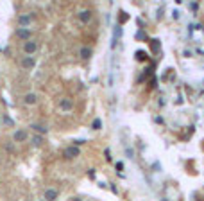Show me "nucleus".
<instances>
[{"label": "nucleus", "mask_w": 204, "mask_h": 201, "mask_svg": "<svg viewBox=\"0 0 204 201\" xmlns=\"http://www.w3.org/2000/svg\"><path fill=\"white\" fill-rule=\"evenodd\" d=\"M16 36H18L20 40H23V41H25V40H29V38L32 36V32H30V29H29V27H20V29L16 31Z\"/></svg>", "instance_id": "nucleus-8"}, {"label": "nucleus", "mask_w": 204, "mask_h": 201, "mask_svg": "<svg viewBox=\"0 0 204 201\" xmlns=\"http://www.w3.org/2000/svg\"><path fill=\"white\" fill-rule=\"evenodd\" d=\"M43 196H45V200H48V201H54V200H57V196H59V192H57L56 189H47Z\"/></svg>", "instance_id": "nucleus-11"}, {"label": "nucleus", "mask_w": 204, "mask_h": 201, "mask_svg": "<svg viewBox=\"0 0 204 201\" xmlns=\"http://www.w3.org/2000/svg\"><path fill=\"white\" fill-rule=\"evenodd\" d=\"M20 67H22L23 70H32V68L36 67V58H34V54L23 56V58L20 59Z\"/></svg>", "instance_id": "nucleus-1"}, {"label": "nucleus", "mask_w": 204, "mask_h": 201, "mask_svg": "<svg viewBox=\"0 0 204 201\" xmlns=\"http://www.w3.org/2000/svg\"><path fill=\"white\" fill-rule=\"evenodd\" d=\"M2 122H4L5 126H13V124H14V122H13V119H11V117H7V115L2 119Z\"/></svg>", "instance_id": "nucleus-19"}, {"label": "nucleus", "mask_w": 204, "mask_h": 201, "mask_svg": "<svg viewBox=\"0 0 204 201\" xmlns=\"http://www.w3.org/2000/svg\"><path fill=\"white\" fill-rule=\"evenodd\" d=\"M30 144H32V146H36V147H39V146L43 144V135H39V133H34V135L30 137Z\"/></svg>", "instance_id": "nucleus-12"}, {"label": "nucleus", "mask_w": 204, "mask_h": 201, "mask_svg": "<svg viewBox=\"0 0 204 201\" xmlns=\"http://www.w3.org/2000/svg\"><path fill=\"white\" fill-rule=\"evenodd\" d=\"M104 156H106V160H108V162H111V156H109V149H106V151H104Z\"/></svg>", "instance_id": "nucleus-23"}, {"label": "nucleus", "mask_w": 204, "mask_h": 201, "mask_svg": "<svg viewBox=\"0 0 204 201\" xmlns=\"http://www.w3.org/2000/svg\"><path fill=\"white\" fill-rule=\"evenodd\" d=\"M32 14H20L18 16V25L20 27H29L30 23H32Z\"/></svg>", "instance_id": "nucleus-5"}, {"label": "nucleus", "mask_w": 204, "mask_h": 201, "mask_svg": "<svg viewBox=\"0 0 204 201\" xmlns=\"http://www.w3.org/2000/svg\"><path fill=\"white\" fill-rule=\"evenodd\" d=\"M88 176L93 180V178H95V169H90V171H88Z\"/></svg>", "instance_id": "nucleus-24"}, {"label": "nucleus", "mask_w": 204, "mask_h": 201, "mask_svg": "<svg viewBox=\"0 0 204 201\" xmlns=\"http://www.w3.org/2000/svg\"><path fill=\"white\" fill-rule=\"evenodd\" d=\"M115 167H116V171L120 173V171L124 169V164H122V162H116V165H115Z\"/></svg>", "instance_id": "nucleus-22"}, {"label": "nucleus", "mask_w": 204, "mask_h": 201, "mask_svg": "<svg viewBox=\"0 0 204 201\" xmlns=\"http://www.w3.org/2000/svg\"><path fill=\"white\" fill-rule=\"evenodd\" d=\"M192 9H194V11H197V9H199V4H195V2H194V4H192Z\"/></svg>", "instance_id": "nucleus-25"}, {"label": "nucleus", "mask_w": 204, "mask_h": 201, "mask_svg": "<svg viewBox=\"0 0 204 201\" xmlns=\"http://www.w3.org/2000/svg\"><path fill=\"white\" fill-rule=\"evenodd\" d=\"M120 36H122V27L116 25V27H115V36H113V41H111V47H116V41H118Z\"/></svg>", "instance_id": "nucleus-14"}, {"label": "nucleus", "mask_w": 204, "mask_h": 201, "mask_svg": "<svg viewBox=\"0 0 204 201\" xmlns=\"http://www.w3.org/2000/svg\"><path fill=\"white\" fill-rule=\"evenodd\" d=\"M30 129H32L34 133H39V135H47V133H48V128L43 126V124H30Z\"/></svg>", "instance_id": "nucleus-9"}, {"label": "nucleus", "mask_w": 204, "mask_h": 201, "mask_svg": "<svg viewBox=\"0 0 204 201\" xmlns=\"http://www.w3.org/2000/svg\"><path fill=\"white\" fill-rule=\"evenodd\" d=\"M36 102H38V95H36L34 92L25 93V97H23V104H25V106H34Z\"/></svg>", "instance_id": "nucleus-6"}, {"label": "nucleus", "mask_w": 204, "mask_h": 201, "mask_svg": "<svg viewBox=\"0 0 204 201\" xmlns=\"http://www.w3.org/2000/svg\"><path fill=\"white\" fill-rule=\"evenodd\" d=\"M125 155H127V158H134V151H133L131 147H127V149H125Z\"/></svg>", "instance_id": "nucleus-21"}, {"label": "nucleus", "mask_w": 204, "mask_h": 201, "mask_svg": "<svg viewBox=\"0 0 204 201\" xmlns=\"http://www.w3.org/2000/svg\"><path fill=\"white\" fill-rule=\"evenodd\" d=\"M36 50H38V41H34L32 38L25 40V43H23V52H25V54H34Z\"/></svg>", "instance_id": "nucleus-3"}, {"label": "nucleus", "mask_w": 204, "mask_h": 201, "mask_svg": "<svg viewBox=\"0 0 204 201\" xmlns=\"http://www.w3.org/2000/svg\"><path fill=\"white\" fill-rule=\"evenodd\" d=\"M0 122H2V120H0Z\"/></svg>", "instance_id": "nucleus-27"}, {"label": "nucleus", "mask_w": 204, "mask_h": 201, "mask_svg": "<svg viewBox=\"0 0 204 201\" xmlns=\"http://www.w3.org/2000/svg\"><path fill=\"white\" fill-rule=\"evenodd\" d=\"M136 59H138V61H147V52L138 50V52H136Z\"/></svg>", "instance_id": "nucleus-15"}, {"label": "nucleus", "mask_w": 204, "mask_h": 201, "mask_svg": "<svg viewBox=\"0 0 204 201\" xmlns=\"http://www.w3.org/2000/svg\"><path fill=\"white\" fill-rule=\"evenodd\" d=\"M127 20H129V14H125L124 11H120V14H118V22L124 23V22H127Z\"/></svg>", "instance_id": "nucleus-17"}, {"label": "nucleus", "mask_w": 204, "mask_h": 201, "mask_svg": "<svg viewBox=\"0 0 204 201\" xmlns=\"http://www.w3.org/2000/svg\"><path fill=\"white\" fill-rule=\"evenodd\" d=\"M100 128H102V120L100 119H95L91 122V129H100Z\"/></svg>", "instance_id": "nucleus-16"}, {"label": "nucleus", "mask_w": 204, "mask_h": 201, "mask_svg": "<svg viewBox=\"0 0 204 201\" xmlns=\"http://www.w3.org/2000/svg\"><path fill=\"white\" fill-rule=\"evenodd\" d=\"M63 155H65V158H68V160H72V158H77L79 155H81V149H79V146H70V147H66L65 151H63Z\"/></svg>", "instance_id": "nucleus-2"}, {"label": "nucleus", "mask_w": 204, "mask_h": 201, "mask_svg": "<svg viewBox=\"0 0 204 201\" xmlns=\"http://www.w3.org/2000/svg\"><path fill=\"white\" fill-rule=\"evenodd\" d=\"M91 54H93V50H91L90 47H82V49L79 50V56H81L82 59H90V58H91Z\"/></svg>", "instance_id": "nucleus-13"}, {"label": "nucleus", "mask_w": 204, "mask_h": 201, "mask_svg": "<svg viewBox=\"0 0 204 201\" xmlns=\"http://www.w3.org/2000/svg\"><path fill=\"white\" fill-rule=\"evenodd\" d=\"M27 138H29V135H27L25 129H16L13 133V142H25Z\"/></svg>", "instance_id": "nucleus-4"}, {"label": "nucleus", "mask_w": 204, "mask_h": 201, "mask_svg": "<svg viewBox=\"0 0 204 201\" xmlns=\"http://www.w3.org/2000/svg\"><path fill=\"white\" fill-rule=\"evenodd\" d=\"M185 58H192V52L190 50H185Z\"/></svg>", "instance_id": "nucleus-26"}, {"label": "nucleus", "mask_w": 204, "mask_h": 201, "mask_svg": "<svg viewBox=\"0 0 204 201\" xmlns=\"http://www.w3.org/2000/svg\"><path fill=\"white\" fill-rule=\"evenodd\" d=\"M151 47H152V50H154V52H159V40L151 41Z\"/></svg>", "instance_id": "nucleus-18"}, {"label": "nucleus", "mask_w": 204, "mask_h": 201, "mask_svg": "<svg viewBox=\"0 0 204 201\" xmlns=\"http://www.w3.org/2000/svg\"><path fill=\"white\" fill-rule=\"evenodd\" d=\"M136 38H138V40H147V34H145L143 31H138V32H136Z\"/></svg>", "instance_id": "nucleus-20"}, {"label": "nucleus", "mask_w": 204, "mask_h": 201, "mask_svg": "<svg viewBox=\"0 0 204 201\" xmlns=\"http://www.w3.org/2000/svg\"><path fill=\"white\" fill-rule=\"evenodd\" d=\"M79 20H81L82 23H88V22H91V11H90V9H84V11H81V13H79Z\"/></svg>", "instance_id": "nucleus-10"}, {"label": "nucleus", "mask_w": 204, "mask_h": 201, "mask_svg": "<svg viewBox=\"0 0 204 201\" xmlns=\"http://www.w3.org/2000/svg\"><path fill=\"white\" fill-rule=\"evenodd\" d=\"M59 110L61 111H70L72 108H73V102H72V99H68V97H65V99H61L59 101Z\"/></svg>", "instance_id": "nucleus-7"}]
</instances>
